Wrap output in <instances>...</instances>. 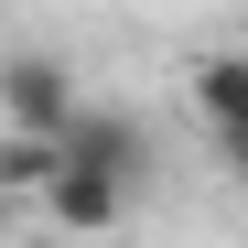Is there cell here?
<instances>
[{"label": "cell", "mask_w": 248, "mask_h": 248, "mask_svg": "<svg viewBox=\"0 0 248 248\" xmlns=\"http://www.w3.org/2000/svg\"><path fill=\"white\" fill-rule=\"evenodd\" d=\"M87 108L76 97V76L54 54H0V130H22V140H65V119Z\"/></svg>", "instance_id": "obj_1"}, {"label": "cell", "mask_w": 248, "mask_h": 248, "mask_svg": "<svg viewBox=\"0 0 248 248\" xmlns=\"http://www.w3.org/2000/svg\"><path fill=\"white\" fill-rule=\"evenodd\" d=\"M54 151H65V162H87V173H108L130 205H140V184H151V130H140V119H119V108H76Z\"/></svg>", "instance_id": "obj_2"}, {"label": "cell", "mask_w": 248, "mask_h": 248, "mask_svg": "<svg viewBox=\"0 0 248 248\" xmlns=\"http://www.w3.org/2000/svg\"><path fill=\"white\" fill-rule=\"evenodd\" d=\"M32 205H44L65 237H108L119 216H130V194H119L108 173H87V162H65V151H54V173H44V194H32Z\"/></svg>", "instance_id": "obj_3"}, {"label": "cell", "mask_w": 248, "mask_h": 248, "mask_svg": "<svg viewBox=\"0 0 248 248\" xmlns=\"http://www.w3.org/2000/svg\"><path fill=\"white\" fill-rule=\"evenodd\" d=\"M194 119H205L216 140L248 130V54H205V65H194Z\"/></svg>", "instance_id": "obj_4"}, {"label": "cell", "mask_w": 248, "mask_h": 248, "mask_svg": "<svg viewBox=\"0 0 248 248\" xmlns=\"http://www.w3.org/2000/svg\"><path fill=\"white\" fill-rule=\"evenodd\" d=\"M54 173V140H22V130H0V205H32Z\"/></svg>", "instance_id": "obj_5"}]
</instances>
